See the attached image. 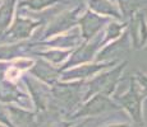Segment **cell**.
Wrapping results in <instances>:
<instances>
[{"label": "cell", "instance_id": "obj_1", "mask_svg": "<svg viewBox=\"0 0 147 127\" xmlns=\"http://www.w3.org/2000/svg\"><path fill=\"white\" fill-rule=\"evenodd\" d=\"M87 80L77 81H60L51 86V107H58L59 112H63L64 118H69L74 113L81 104L83 103L82 86H84ZM50 107V108H51Z\"/></svg>", "mask_w": 147, "mask_h": 127}, {"label": "cell", "instance_id": "obj_22", "mask_svg": "<svg viewBox=\"0 0 147 127\" xmlns=\"http://www.w3.org/2000/svg\"><path fill=\"white\" fill-rule=\"evenodd\" d=\"M143 0H117V5L120 10L121 17L131 18L132 15L140 10Z\"/></svg>", "mask_w": 147, "mask_h": 127}, {"label": "cell", "instance_id": "obj_28", "mask_svg": "<svg viewBox=\"0 0 147 127\" xmlns=\"http://www.w3.org/2000/svg\"><path fill=\"white\" fill-rule=\"evenodd\" d=\"M104 127H133V125L131 123H109Z\"/></svg>", "mask_w": 147, "mask_h": 127}, {"label": "cell", "instance_id": "obj_4", "mask_svg": "<svg viewBox=\"0 0 147 127\" xmlns=\"http://www.w3.org/2000/svg\"><path fill=\"white\" fill-rule=\"evenodd\" d=\"M121 107L111 97H106L104 94H95L90 99L81 104V107L70 116L68 120L70 121H78L83 118H92L96 116L105 113L109 111H120Z\"/></svg>", "mask_w": 147, "mask_h": 127}, {"label": "cell", "instance_id": "obj_20", "mask_svg": "<svg viewBox=\"0 0 147 127\" xmlns=\"http://www.w3.org/2000/svg\"><path fill=\"white\" fill-rule=\"evenodd\" d=\"M128 28V22H123V23H119L118 21L115 22H110L109 24L106 25V29L102 35V42H101V49H102L105 45L110 43V42L115 41L125 32V29Z\"/></svg>", "mask_w": 147, "mask_h": 127}, {"label": "cell", "instance_id": "obj_29", "mask_svg": "<svg viewBox=\"0 0 147 127\" xmlns=\"http://www.w3.org/2000/svg\"><path fill=\"white\" fill-rule=\"evenodd\" d=\"M0 127H4V126H1V125H0Z\"/></svg>", "mask_w": 147, "mask_h": 127}, {"label": "cell", "instance_id": "obj_21", "mask_svg": "<svg viewBox=\"0 0 147 127\" xmlns=\"http://www.w3.org/2000/svg\"><path fill=\"white\" fill-rule=\"evenodd\" d=\"M60 0H22L17 5H18V10H22L26 8V9L30 10H35V12H41L46 8L55 5Z\"/></svg>", "mask_w": 147, "mask_h": 127}, {"label": "cell", "instance_id": "obj_24", "mask_svg": "<svg viewBox=\"0 0 147 127\" xmlns=\"http://www.w3.org/2000/svg\"><path fill=\"white\" fill-rule=\"evenodd\" d=\"M134 78H136V80L138 81V84H140V88H141V92H142L143 97L147 98V75L145 72L136 71Z\"/></svg>", "mask_w": 147, "mask_h": 127}, {"label": "cell", "instance_id": "obj_9", "mask_svg": "<svg viewBox=\"0 0 147 127\" xmlns=\"http://www.w3.org/2000/svg\"><path fill=\"white\" fill-rule=\"evenodd\" d=\"M0 103L5 106L12 104L24 109H31L33 107L30 94L19 89L17 83H12L7 79L0 80Z\"/></svg>", "mask_w": 147, "mask_h": 127}, {"label": "cell", "instance_id": "obj_6", "mask_svg": "<svg viewBox=\"0 0 147 127\" xmlns=\"http://www.w3.org/2000/svg\"><path fill=\"white\" fill-rule=\"evenodd\" d=\"M24 85L27 86L28 94L31 97L32 104L36 109V113H45L47 112V109H50L51 107V86L46 85L45 83L40 81L38 79L31 76H22Z\"/></svg>", "mask_w": 147, "mask_h": 127}, {"label": "cell", "instance_id": "obj_3", "mask_svg": "<svg viewBox=\"0 0 147 127\" xmlns=\"http://www.w3.org/2000/svg\"><path fill=\"white\" fill-rule=\"evenodd\" d=\"M113 99L123 109H125L131 120L133 121L134 126L142 127L145 125L143 122V102L146 98L143 97L140 84L136 80L134 76L131 78V85H129L128 90L120 95H114Z\"/></svg>", "mask_w": 147, "mask_h": 127}, {"label": "cell", "instance_id": "obj_7", "mask_svg": "<svg viewBox=\"0 0 147 127\" xmlns=\"http://www.w3.org/2000/svg\"><path fill=\"white\" fill-rule=\"evenodd\" d=\"M119 64V60L105 61V63H90L78 65V66L70 67L68 70H64L60 74V81H77V80H90L97 75L98 72L105 71L109 67L115 66Z\"/></svg>", "mask_w": 147, "mask_h": 127}, {"label": "cell", "instance_id": "obj_10", "mask_svg": "<svg viewBox=\"0 0 147 127\" xmlns=\"http://www.w3.org/2000/svg\"><path fill=\"white\" fill-rule=\"evenodd\" d=\"M81 10L82 8L77 7L76 9L59 14L51 23L47 25L46 31L44 32V39H49L58 35H61V33H65L72 29L73 27H76L78 24V18L81 15ZM44 39H41V41H44Z\"/></svg>", "mask_w": 147, "mask_h": 127}, {"label": "cell", "instance_id": "obj_17", "mask_svg": "<svg viewBox=\"0 0 147 127\" xmlns=\"http://www.w3.org/2000/svg\"><path fill=\"white\" fill-rule=\"evenodd\" d=\"M33 43L30 42H17V43H5L0 46V61L3 63H12L13 60L22 57L27 50H30Z\"/></svg>", "mask_w": 147, "mask_h": 127}, {"label": "cell", "instance_id": "obj_23", "mask_svg": "<svg viewBox=\"0 0 147 127\" xmlns=\"http://www.w3.org/2000/svg\"><path fill=\"white\" fill-rule=\"evenodd\" d=\"M0 125L4 126V127H14L12 121H10L8 107L3 103H0Z\"/></svg>", "mask_w": 147, "mask_h": 127}, {"label": "cell", "instance_id": "obj_26", "mask_svg": "<svg viewBox=\"0 0 147 127\" xmlns=\"http://www.w3.org/2000/svg\"><path fill=\"white\" fill-rule=\"evenodd\" d=\"M8 67H9V63H3L0 61V80L5 78V72H7Z\"/></svg>", "mask_w": 147, "mask_h": 127}, {"label": "cell", "instance_id": "obj_8", "mask_svg": "<svg viewBox=\"0 0 147 127\" xmlns=\"http://www.w3.org/2000/svg\"><path fill=\"white\" fill-rule=\"evenodd\" d=\"M41 23L38 21H32L18 13L13 19L12 24L9 25V28L4 32V42L5 43H17V42L24 41L32 36L33 31Z\"/></svg>", "mask_w": 147, "mask_h": 127}, {"label": "cell", "instance_id": "obj_15", "mask_svg": "<svg viewBox=\"0 0 147 127\" xmlns=\"http://www.w3.org/2000/svg\"><path fill=\"white\" fill-rule=\"evenodd\" d=\"M10 121L14 127H35L36 126V117L37 113H33L30 109H24L21 107L8 104Z\"/></svg>", "mask_w": 147, "mask_h": 127}, {"label": "cell", "instance_id": "obj_19", "mask_svg": "<svg viewBox=\"0 0 147 127\" xmlns=\"http://www.w3.org/2000/svg\"><path fill=\"white\" fill-rule=\"evenodd\" d=\"M17 0H4L0 3V33L5 32L13 22Z\"/></svg>", "mask_w": 147, "mask_h": 127}, {"label": "cell", "instance_id": "obj_11", "mask_svg": "<svg viewBox=\"0 0 147 127\" xmlns=\"http://www.w3.org/2000/svg\"><path fill=\"white\" fill-rule=\"evenodd\" d=\"M110 23V18L98 15L92 10H86L78 18V25H80L81 37L83 41H90L102 31L104 25Z\"/></svg>", "mask_w": 147, "mask_h": 127}, {"label": "cell", "instance_id": "obj_5", "mask_svg": "<svg viewBox=\"0 0 147 127\" xmlns=\"http://www.w3.org/2000/svg\"><path fill=\"white\" fill-rule=\"evenodd\" d=\"M101 42H102V35H97L90 41H83L80 46L72 51V53L64 63V65L59 67L60 71L78 66V65L94 63L97 52L101 50Z\"/></svg>", "mask_w": 147, "mask_h": 127}, {"label": "cell", "instance_id": "obj_14", "mask_svg": "<svg viewBox=\"0 0 147 127\" xmlns=\"http://www.w3.org/2000/svg\"><path fill=\"white\" fill-rule=\"evenodd\" d=\"M30 74L33 78L38 79L40 81L45 83L46 85L53 86L54 84H56L60 80L61 71L58 66H54L50 63L45 61L44 59H41V60L35 61V65L30 70Z\"/></svg>", "mask_w": 147, "mask_h": 127}, {"label": "cell", "instance_id": "obj_12", "mask_svg": "<svg viewBox=\"0 0 147 127\" xmlns=\"http://www.w3.org/2000/svg\"><path fill=\"white\" fill-rule=\"evenodd\" d=\"M128 32L131 46L134 50H142L147 46V17L143 10H138L131 17L128 23Z\"/></svg>", "mask_w": 147, "mask_h": 127}, {"label": "cell", "instance_id": "obj_27", "mask_svg": "<svg viewBox=\"0 0 147 127\" xmlns=\"http://www.w3.org/2000/svg\"><path fill=\"white\" fill-rule=\"evenodd\" d=\"M88 122H91V118H83V120H81L80 122H76L72 127H86Z\"/></svg>", "mask_w": 147, "mask_h": 127}, {"label": "cell", "instance_id": "obj_25", "mask_svg": "<svg viewBox=\"0 0 147 127\" xmlns=\"http://www.w3.org/2000/svg\"><path fill=\"white\" fill-rule=\"evenodd\" d=\"M76 123V121H70L67 120V118H63V120H56L51 122L47 127H72Z\"/></svg>", "mask_w": 147, "mask_h": 127}, {"label": "cell", "instance_id": "obj_2", "mask_svg": "<svg viewBox=\"0 0 147 127\" xmlns=\"http://www.w3.org/2000/svg\"><path fill=\"white\" fill-rule=\"evenodd\" d=\"M128 61L123 60L120 64H118L114 69L107 70V71H101L94 78L86 81V92L83 95V102L92 97L95 94H104L106 97H113L117 89V85L119 84L123 71L125 70Z\"/></svg>", "mask_w": 147, "mask_h": 127}, {"label": "cell", "instance_id": "obj_18", "mask_svg": "<svg viewBox=\"0 0 147 127\" xmlns=\"http://www.w3.org/2000/svg\"><path fill=\"white\" fill-rule=\"evenodd\" d=\"M73 50H61V49H49L46 51H40V52H35V55L40 56L45 61L50 63L54 66H59V65H64V63L68 60Z\"/></svg>", "mask_w": 147, "mask_h": 127}, {"label": "cell", "instance_id": "obj_13", "mask_svg": "<svg viewBox=\"0 0 147 127\" xmlns=\"http://www.w3.org/2000/svg\"><path fill=\"white\" fill-rule=\"evenodd\" d=\"M83 42V39L81 37L80 28H76V31L70 33H61L55 37H51L49 39H44V41H38L35 45H45L49 49H61V50H74L76 47H78Z\"/></svg>", "mask_w": 147, "mask_h": 127}, {"label": "cell", "instance_id": "obj_16", "mask_svg": "<svg viewBox=\"0 0 147 127\" xmlns=\"http://www.w3.org/2000/svg\"><path fill=\"white\" fill-rule=\"evenodd\" d=\"M88 7L90 10L98 15L114 18L115 21H121L120 10L113 0H88Z\"/></svg>", "mask_w": 147, "mask_h": 127}]
</instances>
